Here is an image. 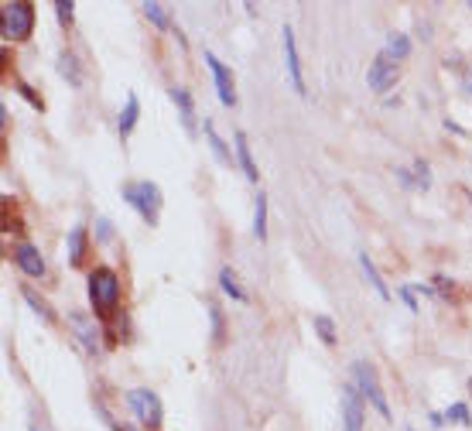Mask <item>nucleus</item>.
I'll use <instances>...</instances> for the list:
<instances>
[{
	"label": "nucleus",
	"instance_id": "f257e3e1",
	"mask_svg": "<svg viewBox=\"0 0 472 431\" xmlns=\"http://www.w3.org/2000/svg\"><path fill=\"white\" fill-rule=\"evenodd\" d=\"M89 301L103 322H113V312L120 305V278L110 268H96L89 274Z\"/></svg>",
	"mask_w": 472,
	"mask_h": 431
},
{
	"label": "nucleus",
	"instance_id": "f03ea898",
	"mask_svg": "<svg viewBox=\"0 0 472 431\" xmlns=\"http://www.w3.org/2000/svg\"><path fill=\"white\" fill-rule=\"evenodd\" d=\"M120 195H123V202H131L137 209V216L144 223L158 226V220H162V189L154 181H131V185L120 189Z\"/></svg>",
	"mask_w": 472,
	"mask_h": 431
},
{
	"label": "nucleus",
	"instance_id": "7ed1b4c3",
	"mask_svg": "<svg viewBox=\"0 0 472 431\" xmlns=\"http://www.w3.org/2000/svg\"><path fill=\"white\" fill-rule=\"evenodd\" d=\"M4 42H28L31 31H34V7L28 0H15V4H4Z\"/></svg>",
	"mask_w": 472,
	"mask_h": 431
},
{
	"label": "nucleus",
	"instance_id": "20e7f679",
	"mask_svg": "<svg viewBox=\"0 0 472 431\" xmlns=\"http://www.w3.org/2000/svg\"><path fill=\"white\" fill-rule=\"evenodd\" d=\"M353 380H356V390H359V397H367L373 407H377V415L390 421V404H387V394L380 380H377V370L369 367L367 359H356L353 363Z\"/></svg>",
	"mask_w": 472,
	"mask_h": 431
},
{
	"label": "nucleus",
	"instance_id": "39448f33",
	"mask_svg": "<svg viewBox=\"0 0 472 431\" xmlns=\"http://www.w3.org/2000/svg\"><path fill=\"white\" fill-rule=\"evenodd\" d=\"M127 407L133 411V417L144 425V428H158L162 425V401H158V394L148 390V387H137L127 394Z\"/></svg>",
	"mask_w": 472,
	"mask_h": 431
},
{
	"label": "nucleus",
	"instance_id": "423d86ee",
	"mask_svg": "<svg viewBox=\"0 0 472 431\" xmlns=\"http://www.w3.org/2000/svg\"><path fill=\"white\" fill-rule=\"evenodd\" d=\"M280 48H284V65H288V79L295 86L298 96H305V75H301V59H298V45H295V28L284 24L280 28Z\"/></svg>",
	"mask_w": 472,
	"mask_h": 431
},
{
	"label": "nucleus",
	"instance_id": "0eeeda50",
	"mask_svg": "<svg viewBox=\"0 0 472 431\" xmlns=\"http://www.w3.org/2000/svg\"><path fill=\"white\" fill-rule=\"evenodd\" d=\"M206 65H209V73H212V83H216V96H220V103L236 106V86H233V73H230V65H222L212 52H206Z\"/></svg>",
	"mask_w": 472,
	"mask_h": 431
},
{
	"label": "nucleus",
	"instance_id": "6e6552de",
	"mask_svg": "<svg viewBox=\"0 0 472 431\" xmlns=\"http://www.w3.org/2000/svg\"><path fill=\"white\" fill-rule=\"evenodd\" d=\"M398 75H400L398 73V62L380 52V55L373 59V65H369L367 83H369V90H373V93H387L390 86H394V83H398Z\"/></svg>",
	"mask_w": 472,
	"mask_h": 431
},
{
	"label": "nucleus",
	"instance_id": "1a4fd4ad",
	"mask_svg": "<svg viewBox=\"0 0 472 431\" xmlns=\"http://www.w3.org/2000/svg\"><path fill=\"white\" fill-rule=\"evenodd\" d=\"M342 425H346V431H363V401H359L356 384L342 390Z\"/></svg>",
	"mask_w": 472,
	"mask_h": 431
},
{
	"label": "nucleus",
	"instance_id": "9d476101",
	"mask_svg": "<svg viewBox=\"0 0 472 431\" xmlns=\"http://www.w3.org/2000/svg\"><path fill=\"white\" fill-rule=\"evenodd\" d=\"M15 264L25 270L28 278H42V274H44V257L38 253V247H31V243H21V247H17V250H15Z\"/></svg>",
	"mask_w": 472,
	"mask_h": 431
},
{
	"label": "nucleus",
	"instance_id": "9b49d317",
	"mask_svg": "<svg viewBox=\"0 0 472 431\" xmlns=\"http://www.w3.org/2000/svg\"><path fill=\"white\" fill-rule=\"evenodd\" d=\"M168 100L178 106V113H182V123H185V131L195 137V103H192V96H189V90H182V86H172L168 90Z\"/></svg>",
	"mask_w": 472,
	"mask_h": 431
},
{
	"label": "nucleus",
	"instance_id": "f8f14e48",
	"mask_svg": "<svg viewBox=\"0 0 472 431\" xmlns=\"http://www.w3.org/2000/svg\"><path fill=\"white\" fill-rule=\"evenodd\" d=\"M233 144H236V162H240V168H243L247 181L257 185V181H261V171H257V162H253V154H251V141H247V134H243V131H236Z\"/></svg>",
	"mask_w": 472,
	"mask_h": 431
},
{
	"label": "nucleus",
	"instance_id": "ddd939ff",
	"mask_svg": "<svg viewBox=\"0 0 472 431\" xmlns=\"http://www.w3.org/2000/svg\"><path fill=\"white\" fill-rule=\"evenodd\" d=\"M55 65H59V73H62V79L73 86V90H83V69H79V59H75L73 52L65 48V52H59V59H55Z\"/></svg>",
	"mask_w": 472,
	"mask_h": 431
},
{
	"label": "nucleus",
	"instance_id": "4468645a",
	"mask_svg": "<svg viewBox=\"0 0 472 431\" xmlns=\"http://www.w3.org/2000/svg\"><path fill=\"white\" fill-rule=\"evenodd\" d=\"M69 326H73V328H75V336L83 339V349H86V353H96V346H100V339H96V328H93V322H89L86 315L73 312V315H69Z\"/></svg>",
	"mask_w": 472,
	"mask_h": 431
},
{
	"label": "nucleus",
	"instance_id": "2eb2a0df",
	"mask_svg": "<svg viewBox=\"0 0 472 431\" xmlns=\"http://www.w3.org/2000/svg\"><path fill=\"white\" fill-rule=\"evenodd\" d=\"M202 134H206L209 148H212V154H216V162L220 164H230L236 158V154H230V148H226V141L220 137V131L212 127V120H202Z\"/></svg>",
	"mask_w": 472,
	"mask_h": 431
},
{
	"label": "nucleus",
	"instance_id": "dca6fc26",
	"mask_svg": "<svg viewBox=\"0 0 472 431\" xmlns=\"http://www.w3.org/2000/svg\"><path fill=\"white\" fill-rule=\"evenodd\" d=\"M86 226H73V233H69V264L73 268H83V260H86Z\"/></svg>",
	"mask_w": 472,
	"mask_h": 431
},
{
	"label": "nucleus",
	"instance_id": "f3484780",
	"mask_svg": "<svg viewBox=\"0 0 472 431\" xmlns=\"http://www.w3.org/2000/svg\"><path fill=\"white\" fill-rule=\"evenodd\" d=\"M137 117H141V103H137V96H127V103L120 110V120H117V131L120 137H131V131L137 127Z\"/></svg>",
	"mask_w": 472,
	"mask_h": 431
},
{
	"label": "nucleus",
	"instance_id": "a211bd4d",
	"mask_svg": "<svg viewBox=\"0 0 472 431\" xmlns=\"http://www.w3.org/2000/svg\"><path fill=\"white\" fill-rule=\"evenodd\" d=\"M359 268H363V278H367V281L373 284V291L384 298V301H390V291H387L384 278H380V270L373 268V260H369L367 253H359Z\"/></svg>",
	"mask_w": 472,
	"mask_h": 431
},
{
	"label": "nucleus",
	"instance_id": "6ab92c4d",
	"mask_svg": "<svg viewBox=\"0 0 472 431\" xmlns=\"http://www.w3.org/2000/svg\"><path fill=\"white\" fill-rule=\"evenodd\" d=\"M253 237L267 240V192H257L253 202Z\"/></svg>",
	"mask_w": 472,
	"mask_h": 431
},
{
	"label": "nucleus",
	"instance_id": "aec40b11",
	"mask_svg": "<svg viewBox=\"0 0 472 431\" xmlns=\"http://www.w3.org/2000/svg\"><path fill=\"white\" fill-rule=\"evenodd\" d=\"M220 288L230 298H236V301H251V298H247V291H243V288H240V281H236V270L233 268H222L220 270Z\"/></svg>",
	"mask_w": 472,
	"mask_h": 431
},
{
	"label": "nucleus",
	"instance_id": "412c9836",
	"mask_svg": "<svg viewBox=\"0 0 472 431\" xmlns=\"http://www.w3.org/2000/svg\"><path fill=\"white\" fill-rule=\"evenodd\" d=\"M384 55H390L394 62L408 59V55H411V38H408V34H390V38H387Z\"/></svg>",
	"mask_w": 472,
	"mask_h": 431
},
{
	"label": "nucleus",
	"instance_id": "4be33fe9",
	"mask_svg": "<svg viewBox=\"0 0 472 431\" xmlns=\"http://www.w3.org/2000/svg\"><path fill=\"white\" fill-rule=\"evenodd\" d=\"M311 326H315V332H319V339H322L325 346H336V342H339V336H336V322H332L329 315H315Z\"/></svg>",
	"mask_w": 472,
	"mask_h": 431
},
{
	"label": "nucleus",
	"instance_id": "5701e85b",
	"mask_svg": "<svg viewBox=\"0 0 472 431\" xmlns=\"http://www.w3.org/2000/svg\"><path fill=\"white\" fill-rule=\"evenodd\" d=\"M144 17H148L151 24L158 31H172V21H168V15H164V7L162 4H154V0H148L144 4Z\"/></svg>",
	"mask_w": 472,
	"mask_h": 431
},
{
	"label": "nucleus",
	"instance_id": "b1692460",
	"mask_svg": "<svg viewBox=\"0 0 472 431\" xmlns=\"http://www.w3.org/2000/svg\"><path fill=\"white\" fill-rule=\"evenodd\" d=\"M445 421H456V425H462V428H472L469 404H466V401L452 404V407H448V411H445Z\"/></svg>",
	"mask_w": 472,
	"mask_h": 431
},
{
	"label": "nucleus",
	"instance_id": "393cba45",
	"mask_svg": "<svg viewBox=\"0 0 472 431\" xmlns=\"http://www.w3.org/2000/svg\"><path fill=\"white\" fill-rule=\"evenodd\" d=\"M21 295H25V301H28L31 309H34V312L42 315L44 322H55V312H52V309H48V305H44L42 298L34 295V291H31V288H21Z\"/></svg>",
	"mask_w": 472,
	"mask_h": 431
},
{
	"label": "nucleus",
	"instance_id": "a878e982",
	"mask_svg": "<svg viewBox=\"0 0 472 431\" xmlns=\"http://www.w3.org/2000/svg\"><path fill=\"white\" fill-rule=\"evenodd\" d=\"M414 179H418V189H421V192H428V189H431V168H428V162H421V158L414 162Z\"/></svg>",
	"mask_w": 472,
	"mask_h": 431
},
{
	"label": "nucleus",
	"instance_id": "bb28decb",
	"mask_svg": "<svg viewBox=\"0 0 472 431\" xmlns=\"http://www.w3.org/2000/svg\"><path fill=\"white\" fill-rule=\"evenodd\" d=\"M55 15H59L62 24H73L75 4H73V0H55Z\"/></svg>",
	"mask_w": 472,
	"mask_h": 431
},
{
	"label": "nucleus",
	"instance_id": "cd10ccee",
	"mask_svg": "<svg viewBox=\"0 0 472 431\" xmlns=\"http://www.w3.org/2000/svg\"><path fill=\"white\" fill-rule=\"evenodd\" d=\"M17 93H21V96H25V100H28L31 106H34V110H44V103H42V96H38V93L31 90L28 83H17Z\"/></svg>",
	"mask_w": 472,
	"mask_h": 431
},
{
	"label": "nucleus",
	"instance_id": "c85d7f7f",
	"mask_svg": "<svg viewBox=\"0 0 472 431\" xmlns=\"http://www.w3.org/2000/svg\"><path fill=\"white\" fill-rule=\"evenodd\" d=\"M96 237L103 240V243H110V240H113V223H110V220H100V223H96Z\"/></svg>",
	"mask_w": 472,
	"mask_h": 431
},
{
	"label": "nucleus",
	"instance_id": "c756f323",
	"mask_svg": "<svg viewBox=\"0 0 472 431\" xmlns=\"http://www.w3.org/2000/svg\"><path fill=\"white\" fill-rule=\"evenodd\" d=\"M400 298H404V305L411 309V312H418V298H414V288L408 284V288H400Z\"/></svg>",
	"mask_w": 472,
	"mask_h": 431
},
{
	"label": "nucleus",
	"instance_id": "7c9ffc66",
	"mask_svg": "<svg viewBox=\"0 0 472 431\" xmlns=\"http://www.w3.org/2000/svg\"><path fill=\"white\" fill-rule=\"evenodd\" d=\"M31 431H44V428H42V425H31Z\"/></svg>",
	"mask_w": 472,
	"mask_h": 431
},
{
	"label": "nucleus",
	"instance_id": "2f4dec72",
	"mask_svg": "<svg viewBox=\"0 0 472 431\" xmlns=\"http://www.w3.org/2000/svg\"><path fill=\"white\" fill-rule=\"evenodd\" d=\"M469 390H472V380H469Z\"/></svg>",
	"mask_w": 472,
	"mask_h": 431
},
{
	"label": "nucleus",
	"instance_id": "473e14b6",
	"mask_svg": "<svg viewBox=\"0 0 472 431\" xmlns=\"http://www.w3.org/2000/svg\"><path fill=\"white\" fill-rule=\"evenodd\" d=\"M408 431H414V428H408Z\"/></svg>",
	"mask_w": 472,
	"mask_h": 431
}]
</instances>
